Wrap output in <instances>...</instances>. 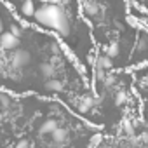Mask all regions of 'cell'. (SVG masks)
<instances>
[{
  "label": "cell",
  "instance_id": "9",
  "mask_svg": "<svg viewBox=\"0 0 148 148\" xmlns=\"http://www.w3.org/2000/svg\"><path fill=\"white\" fill-rule=\"evenodd\" d=\"M45 89H47L49 92H61V91L64 89V84H63L59 79H51V80L45 82Z\"/></svg>",
  "mask_w": 148,
  "mask_h": 148
},
{
  "label": "cell",
  "instance_id": "5",
  "mask_svg": "<svg viewBox=\"0 0 148 148\" xmlns=\"http://www.w3.org/2000/svg\"><path fill=\"white\" fill-rule=\"evenodd\" d=\"M59 125H58V122L54 120V119H47L40 127H38V134L40 136H45V134H52L56 129H58Z\"/></svg>",
  "mask_w": 148,
  "mask_h": 148
},
{
  "label": "cell",
  "instance_id": "2",
  "mask_svg": "<svg viewBox=\"0 0 148 148\" xmlns=\"http://www.w3.org/2000/svg\"><path fill=\"white\" fill-rule=\"evenodd\" d=\"M30 61H32V54H30L28 51H25V49H16V51L12 52L11 63H12V66H14L16 70L25 68L26 64H30Z\"/></svg>",
  "mask_w": 148,
  "mask_h": 148
},
{
  "label": "cell",
  "instance_id": "14",
  "mask_svg": "<svg viewBox=\"0 0 148 148\" xmlns=\"http://www.w3.org/2000/svg\"><path fill=\"white\" fill-rule=\"evenodd\" d=\"M0 103H2V106L5 108V106H9V103H11V101H9V98H7L5 94H0Z\"/></svg>",
  "mask_w": 148,
  "mask_h": 148
},
{
  "label": "cell",
  "instance_id": "16",
  "mask_svg": "<svg viewBox=\"0 0 148 148\" xmlns=\"http://www.w3.org/2000/svg\"><path fill=\"white\" fill-rule=\"evenodd\" d=\"M4 33V23H2V18H0V35Z\"/></svg>",
  "mask_w": 148,
  "mask_h": 148
},
{
  "label": "cell",
  "instance_id": "3",
  "mask_svg": "<svg viewBox=\"0 0 148 148\" xmlns=\"http://www.w3.org/2000/svg\"><path fill=\"white\" fill-rule=\"evenodd\" d=\"M19 44H21L19 38L14 37L11 32H5V33L0 35V47H2L4 51H16L19 47Z\"/></svg>",
  "mask_w": 148,
  "mask_h": 148
},
{
  "label": "cell",
  "instance_id": "1",
  "mask_svg": "<svg viewBox=\"0 0 148 148\" xmlns=\"http://www.w3.org/2000/svg\"><path fill=\"white\" fill-rule=\"evenodd\" d=\"M33 18L40 26L56 32L61 38H68L71 35V19L66 14V11L58 5L44 4L38 9H35Z\"/></svg>",
  "mask_w": 148,
  "mask_h": 148
},
{
  "label": "cell",
  "instance_id": "15",
  "mask_svg": "<svg viewBox=\"0 0 148 148\" xmlns=\"http://www.w3.org/2000/svg\"><path fill=\"white\" fill-rule=\"evenodd\" d=\"M124 127H125V131H127L129 134H132V127H131V122H125V124H124Z\"/></svg>",
  "mask_w": 148,
  "mask_h": 148
},
{
  "label": "cell",
  "instance_id": "10",
  "mask_svg": "<svg viewBox=\"0 0 148 148\" xmlns=\"http://www.w3.org/2000/svg\"><path fill=\"white\" fill-rule=\"evenodd\" d=\"M131 5L139 11H146V14H148V0H131Z\"/></svg>",
  "mask_w": 148,
  "mask_h": 148
},
{
  "label": "cell",
  "instance_id": "8",
  "mask_svg": "<svg viewBox=\"0 0 148 148\" xmlns=\"http://www.w3.org/2000/svg\"><path fill=\"white\" fill-rule=\"evenodd\" d=\"M19 12L25 18H33V14H35V4H33V0H25V2L21 4V7H19Z\"/></svg>",
  "mask_w": 148,
  "mask_h": 148
},
{
  "label": "cell",
  "instance_id": "13",
  "mask_svg": "<svg viewBox=\"0 0 148 148\" xmlns=\"http://www.w3.org/2000/svg\"><path fill=\"white\" fill-rule=\"evenodd\" d=\"M16 148H30V141L21 139V141H18V143H16Z\"/></svg>",
  "mask_w": 148,
  "mask_h": 148
},
{
  "label": "cell",
  "instance_id": "4",
  "mask_svg": "<svg viewBox=\"0 0 148 148\" xmlns=\"http://www.w3.org/2000/svg\"><path fill=\"white\" fill-rule=\"evenodd\" d=\"M99 103V99H96V98H92L91 94H84L82 98H79L77 99V110L80 112V113H87L94 105H98Z\"/></svg>",
  "mask_w": 148,
  "mask_h": 148
},
{
  "label": "cell",
  "instance_id": "11",
  "mask_svg": "<svg viewBox=\"0 0 148 148\" xmlns=\"http://www.w3.org/2000/svg\"><path fill=\"white\" fill-rule=\"evenodd\" d=\"M11 33H12L14 37H18V38H19V37H21V33H23V30H21L18 25H12V26H11Z\"/></svg>",
  "mask_w": 148,
  "mask_h": 148
},
{
  "label": "cell",
  "instance_id": "7",
  "mask_svg": "<svg viewBox=\"0 0 148 148\" xmlns=\"http://www.w3.org/2000/svg\"><path fill=\"white\" fill-rule=\"evenodd\" d=\"M38 70H40V75L47 80L54 79V75H56V64L54 63H42Z\"/></svg>",
  "mask_w": 148,
  "mask_h": 148
},
{
  "label": "cell",
  "instance_id": "12",
  "mask_svg": "<svg viewBox=\"0 0 148 148\" xmlns=\"http://www.w3.org/2000/svg\"><path fill=\"white\" fill-rule=\"evenodd\" d=\"M139 84H141V87L148 89V71H145V75L139 79Z\"/></svg>",
  "mask_w": 148,
  "mask_h": 148
},
{
  "label": "cell",
  "instance_id": "6",
  "mask_svg": "<svg viewBox=\"0 0 148 148\" xmlns=\"http://www.w3.org/2000/svg\"><path fill=\"white\" fill-rule=\"evenodd\" d=\"M52 141H54V145H58V146H63L64 143H66V139H68V131L64 129V127H58L52 134Z\"/></svg>",
  "mask_w": 148,
  "mask_h": 148
}]
</instances>
